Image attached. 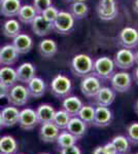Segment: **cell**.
Here are the masks:
<instances>
[{
	"instance_id": "cell-8",
	"label": "cell",
	"mask_w": 138,
	"mask_h": 154,
	"mask_svg": "<svg viewBox=\"0 0 138 154\" xmlns=\"http://www.w3.org/2000/svg\"><path fill=\"white\" fill-rule=\"evenodd\" d=\"M117 43L123 48L133 49L138 46V30L133 27H125L117 35Z\"/></svg>"
},
{
	"instance_id": "cell-13",
	"label": "cell",
	"mask_w": 138,
	"mask_h": 154,
	"mask_svg": "<svg viewBox=\"0 0 138 154\" xmlns=\"http://www.w3.org/2000/svg\"><path fill=\"white\" fill-rule=\"evenodd\" d=\"M117 93L108 86H102L94 97V105L101 107H109L115 100Z\"/></svg>"
},
{
	"instance_id": "cell-19",
	"label": "cell",
	"mask_w": 138,
	"mask_h": 154,
	"mask_svg": "<svg viewBox=\"0 0 138 154\" xmlns=\"http://www.w3.org/2000/svg\"><path fill=\"white\" fill-rule=\"evenodd\" d=\"M60 134V128H58L53 122L43 123L39 130V138L42 142L54 143L56 142L57 137Z\"/></svg>"
},
{
	"instance_id": "cell-29",
	"label": "cell",
	"mask_w": 138,
	"mask_h": 154,
	"mask_svg": "<svg viewBox=\"0 0 138 154\" xmlns=\"http://www.w3.org/2000/svg\"><path fill=\"white\" fill-rule=\"evenodd\" d=\"M18 150V143L11 136L0 138V154H14Z\"/></svg>"
},
{
	"instance_id": "cell-9",
	"label": "cell",
	"mask_w": 138,
	"mask_h": 154,
	"mask_svg": "<svg viewBox=\"0 0 138 154\" xmlns=\"http://www.w3.org/2000/svg\"><path fill=\"white\" fill-rule=\"evenodd\" d=\"M7 100L12 106H24L29 100V91L23 84L12 85L7 94Z\"/></svg>"
},
{
	"instance_id": "cell-21",
	"label": "cell",
	"mask_w": 138,
	"mask_h": 154,
	"mask_svg": "<svg viewBox=\"0 0 138 154\" xmlns=\"http://www.w3.org/2000/svg\"><path fill=\"white\" fill-rule=\"evenodd\" d=\"M82 106H84L82 101L76 96H68L62 101L63 110L66 111L71 117L77 116V114H79Z\"/></svg>"
},
{
	"instance_id": "cell-23",
	"label": "cell",
	"mask_w": 138,
	"mask_h": 154,
	"mask_svg": "<svg viewBox=\"0 0 138 154\" xmlns=\"http://www.w3.org/2000/svg\"><path fill=\"white\" fill-rule=\"evenodd\" d=\"M27 89L29 91L30 97L33 98H41L46 94L47 84L40 77L35 76L27 83Z\"/></svg>"
},
{
	"instance_id": "cell-14",
	"label": "cell",
	"mask_w": 138,
	"mask_h": 154,
	"mask_svg": "<svg viewBox=\"0 0 138 154\" xmlns=\"http://www.w3.org/2000/svg\"><path fill=\"white\" fill-rule=\"evenodd\" d=\"M31 29L35 35L39 37L47 36L52 31H54L53 24L50 23L49 21H47L41 14H37L33 21L31 22Z\"/></svg>"
},
{
	"instance_id": "cell-18",
	"label": "cell",
	"mask_w": 138,
	"mask_h": 154,
	"mask_svg": "<svg viewBox=\"0 0 138 154\" xmlns=\"http://www.w3.org/2000/svg\"><path fill=\"white\" fill-rule=\"evenodd\" d=\"M19 59V53L12 44H6L0 48V65L11 66Z\"/></svg>"
},
{
	"instance_id": "cell-2",
	"label": "cell",
	"mask_w": 138,
	"mask_h": 154,
	"mask_svg": "<svg viewBox=\"0 0 138 154\" xmlns=\"http://www.w3.org/2000/svg\"><path fill=\"white\" fill-rule=\"evenodd\" d=\"M72 81L64 74H57L51 82V93L59 100H63L72 93Z\"/></svg>"
},
{
	"instance_id": "cell-47",
	"label": "cell",
	"mask_w": 138,
	"mask_h": 154,
	"mask_svg": "<svg viewBox=\"0 0 138 154\" xmlns=\"http://www.w3.org/2000/svg\"><path fill=\"white\" fill-rule=\"evenodd\" d=\"M2 128H4L3 122H2V117H1V113H0V131L2 130Z\"/></svg>"
},
{
	"instance_id": "cell-3",
	"label": "cell",
	"mask_w": 138,
	"mask_h": 154,
	"mask_svg": "<svg viewBox=\"0 0 138 154\" xmlns=\"http://www.w3.org/2000/svg\"><path fill=\"white\" fill-rule=\"evenodd\" d=\"M114 70L115 65L114 60L109 57L103 56L94 61L92 73L99 79H101L102 81H104L110 79V77L114 74Z\"/></svg>"
},
{
	"instance_id": "cell-10",
	"label": "cell",
	"mask_w": 138,
	"mask_h": 154,
	"mask_svg": "<svg viewBox=\"0 0 138 154\" xmlns=\"http://www.w3.org/2000/svg\"><path fill=\"white\" fill-rule=\"evenodd\" d=\"M112 60L114 62L115 68H119L123 71L129 70L135 64L134 51L129 48H122L115 53Z\"/></svg>"
},
{
	"instance_id": "cell-12",
	"label": "cell",
	"mask_w": 138,
	"mask_h": 154,
	"mask_svg": "<svg viewBox=\"0 0 138 154\" xmlns=\"http://www.w3.org/2000/svg\"><path fill=\"white\" fill-rule=\"evenodd\" d=\"M18 123H19L20 128L25 131L33 130L35 126L38 125L36 111L31 108H25L22 111H20L19 122Z\"/></svg>"
},
{
	"instance_id": "cell-25",
	"label": "cell",
	"mask_w": 138,
	"mask_h": 154,
	"mask_svg": "<svg viewBox=\"0 0 138 154\" xmlns=\"http://www.w3.org/2000/svg\"><path fill=\"white\" fill-rule=\"evenodd\" d=\"M39 54L43 59H51L58 51V44L53 39H43L38 44Z\"/></svg>"
},
{
	"instance_id": "cell-22",
	"label": "cell",
	"mask_w": 138,
	"mask_h": 154,
	"mask_svg": "<svg viewBox=\"0 0 138 154\" xmlns=\"http://www.w3.org/2000/svg\"><path fill=\"white\" fill-rule=\"evenodd\" d=\"M2 122L5 128H11L18 125L19 122V115L20 111L16 106H8L2 109L1 112Z\"/></svg>"
},
{
	"instance_id": "cell-15",
	"label": "cell",
	"mask_w": 138,
	"mask_h": 154,
	"mask_svg": "<svg viewBox=\"0 0 138 154\" xmlns=\"http://www.w3.org/2000/svg\"><path fill=\"white\" fill-rule=\"evenodd\" d=\"M66 131L74 136L77 140H81L87 134L88 125L82 120L79 116H73L70 118L68 125L66 126Z\"/></svg>"
},
{
	"instance_id": "cell-31",
	"label": "cell",
	"mask_w": 138,
	"mask_h": 154,
	"mask_svg": "<svg viewBox=\"0 0 138 154\" xmlns=\"http://www.w3.org/2000/svg\"><path fill=\"white\" fill-rule=\"evenodd\" d=\"M77 141L79 140H77L74 136H72L71 134L68 133L67 131H60L59 136L57 137L56 143H57L58 147L60 149H62V148H67V147H70V146L76 145Z\"/></svg>"
},
{
	"instance_id": "cell-40",
	"label": "cell",
	"mask_w": 138,
	"mask_h": 154,
	"mask_svg": "<svg viewBox=\"0 0 138 154\" xmlns=\"http://www.w3.org/2000/svg\"><path fill=\"white\" fill-rule=\"evenodd\" d=\"M8 91H9V88H7L5 84H3L2 82H0V100L2 98H5L8 94Z\"/></svg>"
},
{
	"instance_id": "cell-46",
	"label": "cell",
	"mask_w": 138,
	"mask_h": 154,
	"mask_svg": "<svg viewBox=\"0 0 138 154\" xmlns=\"http://www.w3.org/2000/svg\"><path fill=\"white\" fill-rule=\"evenodd\" d=\"M65 2H68V3H72V2H75V1H84L86 2L87 0H64Z\"/></svg>"
},
{
	"instance_id": "cell-20",
	"label": "cell",
	"mask_w": 138,
	"mask_h": 154,
	"mask_svg": "<svg viewBox=\"0 0 138 154\" xmlns=\"http://www.w3.org/2000/svg\"><path fill=\"white\" fill-rule=\"evenodd\" d=\"M21 0H2L0 2V14L5 18L17 17L21 8Z\"/></svg>"
},
{
	"instance_id": "cell-32",
	"label": "cell",
	"mask_w": 138,
	"mask_h": 154,
	"mask_svg": "<svg viewBox=\"0 0 138 154\" xmlns=\"http://www.w3.org/2000/svg\"><path fill=\"white\" fill-rule=\"evenodd\" d=\"M111 142L114 145V147L117 148V154H128L130 152V145L131 144H130L126 136H115L112 138Z\"/></svg>"
},
{
	"instance_id": "cell-16",
	"label": "cell",
	"mask_w": 138,
	"mask_h": 154,
	"mask_svg": "<svg viewBox=\"0 0 138 154\" xmlns=\"http://www.w3.org/2000/svg\"><path fill=\"white\" fill-rule=\"evenodd\" d=\"M12 45L14 46V48L17 49L19 54H28L33 48L34 42L33 39L31 38V36L28 35V34L20 33L19 35H17L14 38Z\"/></svg>"
},
{
	"instance_id": "cell-34",
	"label": "cell",
	"mask_w": 138,
	"mask_h": 154,
	"mask_svg": "<svg viewBox=\"0 0 138 154\" xmlns=\"http://www.w3.org/2000/svg\"><path fill=\"white\" fill-rule=\"evenodd\" d=\"M70 118L71 116L69 115L66 111H64L63 109L62 110H58L55 113L54 119H53V123L57 126L60 130H66V126L68 125Z\"/></svg>"
},
{
	"instance_id": "cell-43",
	"label": "cell",
	"mask_w": 138,
	"mask_h": 154,
	"mask_svg": "<svg viewBox=\"0 0 138 154\" xmlns=\"http://www.w3.org/2000/svg\"><path fill=\"white\" fill-rule=\"evenodd\" d=\"M132 7H133V11H134L135 14H138V0H134V1H133Z\"/></svg>"
},
{
	"instance_id": "cell-26",
	"label": "cell",
	"mask_w": 138,
	"mask_h": 154,
	"mask_svg": "<svg viewBox=\"0 0 138 154\" xmlns=\"http://www.w3.org/2000/svg\"><path fill=\"white\" fill-rule=\"evenodd\" d=\"M69 12L74 18V20L81 21V20L87 18L89 14V6L84 1L72 2L69 5Z\"/></svg>"
},
{
	"instance_id": "cell-35",
	"label": "cell",
	"mask_w": 138,
	"mask_h": 154,
	"mask_svg": "<svg viewBox=\"0 0 138 154\" xmlns=\"http://www.w3.org/2000/svg\"><path fill=\"white\" fill-rule=\"evenodd\" d=\"M127 131V139L131 145L138 146V122L134 121L131 122L126 128Z\"/></svg>"
},
{
	"instance_id": "cell-37",
	"label": "cell",
	"mask_w": 138,
	"mask_h": 154,
	"mask_svg": "<svg viewBox=\"0 0 138 154\" xmlns=\"http://www.w3.org/2000/svg\"><path fill=\"white\" fill-rule=\"evenodd\" d=\"M52 0H33L32 5L35 8V11H37V14H40L44 9L52 5Z\"/></svg>"
},
{
	"instance_id": "cell-39",
	"label": "cell",
	"mask_w": 138,
	"mask_h": 154,
	"mask_svg": "<svg viewBox=\"0 0 138 154\" xmlns=\"http://www.w3.org/2000/svg\"><path fill=\"white\" fill-rule=\"evenodd\" d=\"M103 149L106 154H117V148L114 147V145L112 144V142H107L105 145H103Z\"/></svg>"
},
{
	"instance_id": "cell-27",
	"label": "cell",
	"mask_w": 138,
	"mask_h": 154,
	"mask_svg": "<svg viewBox=\"0 0 138 154\" xmlns=\"http://www.w3.org/2000/svg\"><path fill=\"white\" fill-rule=\"evenodd\" d=\"M0 82L5 84L7 88H11L17 81L16 69L11 66H3L0 68Z\"/></svg>"
},
{
	"instance_id": "cell-41",
	"label": "cell",
	"mask_w": 138,
	"mask_h": 154,
	"mask_svg": "<svg viewBox=\"0 0 138 154\" xmlns=\"http://www.w3.org/2000/svg\"><path fill=\"white\" fill-rule=\"evenodd\" d=\"M92 154H106L103 149V146H97L96 148L93 150Z\"/></svg>"
},
{
	"instance_id": "cell-33",
	"label": "cell",
	"mask_w": 138,
	"mask_h": 154,
	"mask_svg": "<svg viewBox=\"0 0 138 154\" xmlns=\"http://www.w3.org/2000/svg\"><path fill=\"white\" fill-rule=\"evenodd\" d=\"M77 116L88 126L93 125V121H94V116H95V107L92 105H84L81 108V110H79Z\"/></svg>"
},
{
	"instance_id": "cell-30",
	"label": "cell",
	"mask_w": 138,
	"mask_h": 154,
	"mask_svg": "<svg viewBox=\"0 0 138 154\" xmlns=\"http://www.w3.org/2000/svg\"><path fill=\"white\" fill-rule=\"evenodd\" d=\"M37 11H35V8L33 5H30V4H25V5H22L21 8L19 11V14H18V18H19V21L22 22L24 24H31V22L33 21L35 17L37 16Z\"/></svg>"
},
{
	"instance_id": "cell-38",
	"label": "cell",
	"mask_w": 138,
	"mask_h": 154,
	"mask_svg": "<svg viewBox=\"0 0 138 154\" xmlns=\"http://www.w3.org/2000/svg\"><path fill=\"white\" fill-rule=\"evenodd\" d=\"M60 154H82V150L76 145L60 149Z\"/></svg>"
},
{
	"instance_id": "cell-17",
	"label": "cell",
	"mask_w": 138,
	"mask_h": 154,
	"mask_svg": "<svg viewBox=\"0 0 138 154\" xmlns=\"http://www.w3.org/2000/svg\"><path fill=\"white\" fill-rule=\"evenodd\" d=\"M16 73H17V81L27 84L33 77H35L36 68H35L32 63L25 62V63L21 64V65L18 67Z\"/></svg>"
},
{
	"instance_id": "cell-44",
	"label": "cell",
	"mask_w": 138,
	"mask_h": 154,
	"mask_svg": "<svg viewBox=\"0 0 138 154\" xmlns=\"http://www.w3.org/2000/svg\"><path fill=\"white\" fill-rule=\"evenodd\" d=\"M133 108H134V112L136 113V115L138 116V100L134 103V106H133Z\"/></svg>"
},
{
	"instance_id": "cell-1",
	"label": "cell",
	"mask_w": 138,
	"mask_h": 154,
	"mask_svg": "<svg viewBox=\"0 0 138 154\" xmlns=\"http://www.w3.org/2000/svg\"><path fill=\"white\" fill-rule=\"evenodd\" d=\"M93 66H94V61L87 54H75L70 63L72 73L76 77H81V78L92 73Z\"/></svg>"
},
{
	"instance_id": "cell-11",
	"label": "cell",
	"mask_w": 138,
	"mask_h": 154,
	"mask_svg": "<svg viewBox=\"0 0 138 154\" xmlns=\"http://www.w3.org/2000/svg\"><path fill=\"white\" fill-rule=\"evenodd\" d=\"M114 120V113L108 107H95V116L93 125L97 128H106L111 125Z\"/></svg>"
},
{
	"instance_id": "cell-42",
	"label": "cell",
	"mask_w": 138,
	"mask_h": 154,
	"mask_svg": "<svg viewBox=\"0 0 138 154\" xmlns=\"http://www.w3.org/2000/svg\"><path fill=\"white\" fill-rule=\"evenodd\" d=\"M132 77H133V81L138 85V66L134 69V71H133Z\"/></svg>"
},
{
	"instance_id": "cell-4",
	"label": "cell",
	"mask_w": 138,
	"mask_h": 154,
	"mask_svg": "<svg viewBox=\"0 0 138 154\" xmlns=\"http://www.w3.org/2000/svg\"><path fill=\"white\" fill-rule=\"evenodd\" d=\"M110 85L115 93L124 94L127 93L132 88L133 77L127 71L114 72V74L110 77Z\"/></svg>"
},
{
	"instance_id": "cell-48",
	"label": "cell",
	"mask_w": 138,
	"mask_h": 154,
	"mask_svg": "<svg viewBox=\"0 0 138 154\" xmlns=\"http://www.w3.org/2000/svg\"><path fill=\"white\" fill-rule=\"evenodd\" d=\"M39 154H49V153H39Z\"/></svg>"
},
{
	"instance_id": "cell-36",
	"label": "cell",
	"mask_w": 138,
	"mask_h": 154,
	"mask_svg": "<svg viewBox=\"0 0 138 154\" xmlns=\"http://www.w3.org/2000/svg\"><path fill=\"white\" fill-rule=\"evenodd\" d=\"M58 12H59V11L57 9V7H55V6H49L47 8L44 9L43 11L41 12V16L43 17L44 19L47 20V21H49L50 23H54V21L56 20L57 18V16H58Z\"/></svg>"
},
{
	"instance_id": "cell-50",
	"label": "cell",
	"mask_w": 138,
	"mask_h": 154,
	"mask_svg": "<svg viewBox=\"0 0 138 154\" xmlns=\"http://www.w3.org/2000/svg\"><path fill=\"white\" fill-rule=\"evenodd\" d=\"M135 154H138V152H137V153H135Z\"/></svg>"
},
{
	"instance_id": "cell-7",
	"label": "cell",
	"mask_w": 138,
	"mask_h": 154,
	"mask_svg": "<svg viewBox=\"0 0 138 154\" xmlns=\"http://www.w3.org/2000/svg\"><path fill=\"white\" fill-rule=\"evenodd\" d=\"M79 88H81L82 94L86 98L93 99L96 96L98 91L102 88V80L98 78L97 76H95L93 73H91L89 75L82 77Z\"/></svg>"
},
{
	"instance_id": "cell-49",
	"label": "cell",
	"mask_w": 138,
	"mask_h": 154,
	"mask_svg": "<svg viewBox=\"0 0 138 154\" xmlns=\"http://www.w3.org/2000/svg\"><path fill=\"white\" fill-rule=\"evenodd\" d=\"M1 1H2V0H0V2H1Z\"/></svg>"
},
{
	"instance_id": "cell-5",
	"label": "cell",
	"mask_w": 138,
	"mask_h": 154,
	"mask_svg": "<svg viewBox=\"0 0 138 154\" xmlns=\"http://www.w3.org/2000/svg\"><path fill=\"white\" fill-rule=\"evenodd\" d=\"M75 20L69 11H59L56 20L53 23L54 31L62 35H67L74 29Z\"/></svg>"
},
{
	"instance_id": "cell-24",
	"label": "cell",
	"mask_w": 138,
	"mask_h": 154,
	"mask_svg": "<svg viewBox=\"0 0 138 154\" xmlns=\"http://www.w3.org/2000/svg\"><path fill=\"white\" fill-rule=\"evenodd\" d=\"M55 113H56V110L50 104H41V105H39L36 110L38 123L43 125V123L53 122Z\"/></svg>"
},
{
	"instance_id": "cell-45",
	"label": "cell",
	"mask_w": 138,
	"mask_h": 154,
	"mask_svg": "<svg viewBox=\"0 0 138 154\" xmlns=\"http://www.w3.org/2000/svg\"><path fill=\"white\" fill-rule=\"evenodd\" d=\"M134 60H135V64L138 66V49L134 53Z\"/></svg>"
},
{
	"instance_id": "cell-28",
	"label": "cell",
	"mask_w": 138,
	"mask_h": 154,
	"mask_svg": "<svg viewBox=\"0 0 138 154\" xmlns=\"http://www.w3.org/2000/svg\"><path fill=\"white\" fill-rule=\"evenodd\" d=\"M20 32H21L20 22L12 18L4 22L3 26H2V33L7 38H14L17 35H19Z\"/></svg>"
},
{
	"instance_id": "cell-6",
	"label": "cell",
	"mask_w": 138,
	"mask_h": 154,
	"mask_svg": "<svg viewBox=\"0 0 138 154\" xmlns=\"http://www.w3.org/2000/svg\"><path fill=\"white\" fill-rule=\"evenodd\" d=\"M97 16L102 21H112L119 14L117 0H99L97 4Z\"/></svg>"
}]
</instances>
